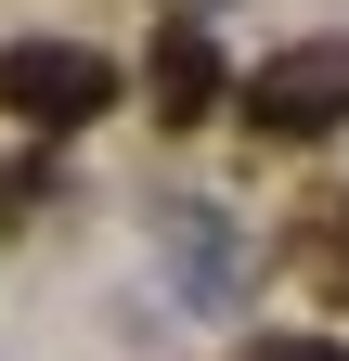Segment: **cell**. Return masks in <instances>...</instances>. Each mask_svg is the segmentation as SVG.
<instances>
[{
	"mask_svg": "<svg viewBox=\"0 0 349 361\" xmlns=\"http://www.w3.org/2000/svg\"><path fill=\"white\" fill-rule=\"evenodd\" d=\"M155 104H168V116H207V104H220V52H207L194 26L155 39Z\"/></svg>",
	"mask_w": 349,
	"mask_h": 361,
	"instance_id": "3",
	"label": "cell"
},
{
	"mask_svg": "<svg viewBox=\"0 0 349 361\" xmlns=\"http://www.w3.org/2000/svg\"><path fill=\"white\" fill-rule=\"evenodd\" d=\"M259 361H349V348H324V336H272Z\"/></svg>",
	"mask_w": 349,
	"mask_h": 361,
	"instance_id": "4",
	"label": "cell"
},
{
	"mask_svg": "<svg viewBox=\"0 0 349 361\" xmlns=\"http://www.w3.org/2000/svg\"><path fill=\"white\" fill-rule=\"evenodd\" d=\"M246 116H259V129H285V142L336 129V116H349V39H311V52L259 65V78H246Z\"/></svg>",
	"mask_w": 349,
	"mask_h": 361,
	"instance_id": "1",
	"label": "cell"
},
{
	"mask_svg": "<svg viewBox=\"0 0 349 361\" xmlns=\"http://www.w3.org/2000/svg\"><path fill=\"white\" fill-rule=\"evenodd\" d=\"M104 52H78V39H26V52H0V104L39 116V129H65V116H91L104 104Z\"/></svg>",
	"mask_w": 349,
	"mask_h": 361,
	"instance_id": "2",
	"label": "cell"
}]
</instances>
